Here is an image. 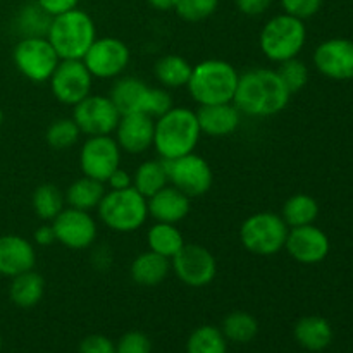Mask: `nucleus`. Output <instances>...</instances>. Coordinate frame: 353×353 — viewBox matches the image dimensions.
Here are the masks:
<instances>
[{"label": "nucleus", "mask_w": 353, "mask_h": 353, "mask_svg": "<svg viewBox=\"0 0 353 353\" xmlns=\"http://www.w3.org/2000/svg\"><path fill=\"white\" fill-rule=\"evenodd\" d=\"M33 240H34V245H38V247H48V245L54 243L55 233L52 224L45 223L41 224L40 228H37V231H34L33 234Z\"/></svg>", "instance_id": "45"}, {"label": "nucleus", "mask_w": 353, "mask_h": 353, "mask_svg": "<svg viewBox=\"0 0 353 353\" xmlns=\"http://www.w3.org/2000/svg\"><path fill=\"white\" fill-rule=\"evenodd\" d=\"M307 41V28L302 19L290 14H278L264 24L259 37V47L271 62L281 64L299 57Z\"/></svg>", "instance_id": "6"}, {"label": "nucleus", "mask_w": 353, "mask_h": 353, "mask_svg": "<svg viewBox=\"0 0 353 353\" xmlns=\"http://www.w3.org/2000/svg\"><path fill=\"white\" fill-rule=\"evenodd\" d=\"M31 207L37 214L38 219L43 223H52L65 207V196L55 185L45 183L33 192L31 196Z\"/></svg>", "instance_id": "31"}, {"label": "nucleus", "mask_w": 353, "mask_h": 353, "mask_svg": "<svg viewBox=\"0 0 353 353\" xmlns=\"http://www.w3.org/2000/svg\"><path fill=\"white\" fill-rule=\"evenodd\" d=\"M154 117L141 112L124 114V116H121L119 124L114 131V138H116L117 145L123 152L131 155H140L154 147Z\"/></svg>", "instance_id": "18"}, {"label": "nucleus", "mask_w": 353, "mask_h": 353, "mask_svg": "<svg viewBox=\"0 0 353 353\" xmlns=\"http://www.w3.org/2000/svg\"><path fill=\"white\" fill-rule=\"evenodd\" d=\"M240 72L228 61L207 59L193 65L186 85L190 95L199 105L233 102Z\"/></svg>", "instance_id": "3"}, {"label": "nucleus", "mask_w": 353, "mask_h": 353, "mask_svg": "<svg viewBox=\"0 0 353 353\" xmlns=\"http://www.w3.org/2000/svg\"><path fill=\"white\" fill-rule=\"evenodd\" d=\"M285 14L305 21L316 16L323 7V0H279Z\"/></svg>", "instance_id": "40"}, {"label": "nucleus", "mask_w": 353, "mask_h": 353, "mask_svg": "<svg viewBox=\"0 0 353 353\" xmlns=\"http://www.w3.org/2000/svg\"><path fill=\"white\" fill-rule=\"evenodd\" d=\"M288 231L281 214L255 212L241 223L240 241L250 254L271 257L285 250Z\"/></svg>", "instance_id": "7"}, {"label": "nucleus", "mask_w": 353, "mask_h": 353, "mask_svg": "<svg viewBox=\"0 0 353 353\" xmlns=\"http://www.w3.org/2000/svg\"><path fill=\"white\" fill-rule=\"evenodd\" d=\"M121 155L123 150L117 145L116 138L110 134L86 137L79 150V168L83 176L105 185L112 172L121 168Z\"/></svg>", "instance_id": "10"}, {"label": "nucleus", "mask_w": 353, "mask_h": 353, "mask_svg": "<svg viewBox=\"0 0 353 353\" xmlns=\"http://www.w3.org/2000/svg\"><path fill=\"white\" fill-rule=\"evenodd\" d=\"M243 114L236 109L233 102L214 103V105H200L196 110L202 134L212 138H224L233 134L240 128Z\"/></svg>", "instance_id": "21"}, {"label": "nucleus", "mask_w": 353, "mask_h": 353, "mask_svg": "<svg viewBox=\"0 0 353 353\" xmlns=\"http://www.w3.org/2000/svg\"><path fill=\"white\" fill-rule=\"evenodd\" d=\"M193 65L181 55H164L155 62V78L162 88H183L188 85Z\"/></svg>", "instance_id": "29"}, {"label": "nucleus", "mask_w": 353, "mask_h": 353, "mask_svg": "<svg viewBox=\"0 0 353 353\" xmlns=\"http://www.w3.org/2000/svg\"><path fill=\"white\" fill-rule=\"evenodd\" d=\"M178 0H148L150 7L155 10H174Z\"/></svg>", "instance_id": "46"}, {"label": "nucleus", "mask_w": 353, "mask_h": 353, "mask_svg": "<svg viewBox=\"0 0 353 353\" xmlns=\"http://www.w3.org/2000/svg\"><path fill=\"white\" fill-rule=\"evenodd\" d=\"M47 40L57 52L59 59H83L93 41L97 40V28L93 17L81 9H72L61 16L52 17Z\"/></svg>", "instance_id": "4"}, {"label": "nucleus", "mask_w": 353, "mask_h": 353, "mask_svg": "<svg viewBox=\"0 0 353 353\" xmlns=\"http://www.w3.org/2000/svg\"><path fill=\"white\" fill-rule=\"evenodd\" d=\"M130 274L137 285L152 288L161 285L171 274V261L155 252L147 250L134 257V261L131 262Z\"/></svg>", "instance_id": "23"}, {"label": "nucleus", "mask_w": 353, "mask_h": 353, "mask_svg": "<svg viewBox=\"0 0 353 353\" xmlns=\"http://www.w3.org/2000/svg\"><path fill=\"white\" fill-rule=\"evenodd\" d=\"M43 293L45 279L34 269L10 279L9 296L14 305L21 307V309H31V307L38 305L43 299Z\"/></svg>", "instance_id": "25"}, {"label": "nucleus", "mask_w": 353, "mask_h": 353, "mask_svg": "<svg viewBox=\"0 0 353 353\" xmlns=\"http://www.w3.org/2000/svg\"><path fill=\"white\" fill-rule=\"evenodd\" d=\"M186 353H228V340L216 326H200L190 334Z\"/></svg>", "instance_id": "34"}, {"label": "nucleus", "mask_w": 353, "mask_h": 353, "mask_svg": "<svg viewBox=\"0 0 353 353\" xmlns=\"http://www.w3.org/2000/svg\"><path fill=\"white\" fill-rule=\"evenodd\" d=\"M81 61L95 79H116L130 65L131 52L119 38L102 37L93 41Z\"/></svg>", "instance_id": "9"}, {"label": "nucleus", "mask_w": 353, "mask_h": 353, "mask_svg": "<svg viewBox=\"0 0 353 353\" xmlns=\"http://www.w3.org/2000/svg\"><path fill=\"white\" fill-rule=\"evenodd\" d=\"M116 353H152V343L141 331H128L117 341Z\"/></svg>", "instance_id": "39"}, {"label": "nucleus", "mask_w": 353, "mask_h": 353, "mask_svg": "<svg viewBox=\"0 0 353 353\" xmlns=\"http://www.w3.org/2000/svg\"><path fill=\"white\" fill-rule=\"evenodd\" d=\"M50 224L55 241L69 250H86L92 248L97 240V221L86 210L64 207Z\"/></svg>", "instance_id": "15"}, {"label": "nucleus", "mask_w": 353, "mask_h": 353, "mask_svg": "<svg viewBox=\"0 0 353 353\" xmlns=\"http://www.w3.org/2000/svg\"><path fill=\"white\" fill-rule=\"evenodd\" d=\"M105 185L97 179L81 176L69 185L65 190V205L79 210H97L100 200L105 195Z\"/></svg>", "instance_id": "26"}, {"label": "nucleus", "mask_w": 353, "mask_h": 353, "mask_svg": "<svg viewBox=\"0 0 353 353\" xmlns=\"http://www.w3.org/2000/svg\"><path fill=\"white\" fill-rule=\"evenodd\" d=\"M147 245L148 250L171 261L185 247V238H183L181 231L178 230L176 224L155 223L148 228Z\"/></svg>", "instance_id": "27"}, {"label": "nucleus", "mask_w": 353, "mask_h": 353, "mask_svg": "<svg viewBox=\"0 0 353 353\" xmlns=\"http://www.w3.org/2000/svg\"><path fill=\"white\" fill-rule=\"evenodd\" d=\"M292 93L276 69L255 68L240 74L233 103L243 116L271 117L288 107Z\"/></svg>", "instance_id": "1"}, {"label": "nucleus", "mask_w": 353, "mask_h": 353, "mask_svg": "<svg viewBox=\"0 0 353 353\" xmlns=\"http://www.w3.org/2000/svg\"><path fill=\"white\" fill-rule=\"evenodd\" d=\"M81 131L72 117H61L55 119L45 131V141L54 150H69L79 141Z\"/></svg>", "instance_id": "35"}, {"label": "nucleus", "mask_w": 353, "mask_h": 353, "mask_svg": "<svg viewBox=\"0 0 353 353\" xmlns=\"http://www.w3.org/2000/svg\"><path fill=\"white\" fill-rule=\"evenodd\" d=\"M2 343H3V341H2V334H0V350H2Z\"/></svg>", "instance_id": "48"}, {"label": "nucleus", "mask_w": 353, "mask_h": 353, "mask_svg": "<svg viewBox=\"0 0 353 353\" xmlns=\"http://www.w3.org/2000/svg\"><path fill=\"white\" fill-rule=\"evenodd\" d=\"M150 88L152 86H148L143 79L134 78V76H119L114 81L109 97L121 116L133 112L145 114Z\"/></svg>", "instance_id": "22"}, {"label": "nucleus", "mask_w": 353, "mask_h": 353, "mask_svg": "<svg viewBox=\"0 0 353 353\" xmlns=\"http://www.w3.org/2000/svg\"><path fill=\"white\" fill-rule=\"evenodd\" d=\"M314 65L326 78L347 81L353 78V41L347 38H330L314 52Z\"/></svg>", "instance_id": "17"}, {"label": "nucleus", "mask_w": 353, "mask_h": 353, "mask_svg": "<svg viewBox=\"0 0 353 353\" xmlns=\"http://www.w3.org/2000/svg\"><path fill=\"white\" fill-rule=\"evenodd\" d=\"M147 205L148 216L155 223L178 224L188 217L192 210V199L172 185H168L147 199Z\"/></svg>", "instance_id": "20"}, {"label": "nucleus", "mask_w": 353, "mask_h": 353, "mask_svg": "<svg viewBox=\"0 0 353 353\" xmlns=\"http://www.w3.org/2000/svg\"><path fill=\"white\" fill-rule=\"evenodd\" d=\"M50 23L52 16H48L37 2L26 3V6L17 12L16 17V28L17 31H19L21 38L47 37Z\"/></svg>", "instance_id": "33"}, {"label": "nucleus", "mask_w": 353, "mask_h": 353, "mask_svg": "<svg viewBox=\"0 0 353 353\" xmlns=\"http://www.w3.org/2000/svg\"><path fill=\"white\" fill-rule=\"evenodd\" d=\"M97 214L110 231L133 233L147 223V199L133 186L126 190H107L97 207Z\"/></svg>", "instance_id": "5"}, {"label": "nucleus", "mask_w": 353, "mask_h": 353, "mask_svg": "<svg viewBox=\"0 0 353 353\" xmlns=\"http://www.w3.org/2000/svg\"><path fill=\"white\" fill-rule=\"evenodd\" d=\"M165 168H168L169 185L178 188L190 199L205 195L212 188V168L205 159L200 157L195 152L172 159V161H165Z\"/></svg>", "instance_id": "11"}, {"label": "nucleus", "mask_w": 353, "mask_h": 353, "mask_svg": "<svg viewBox=\"0 0 353 353\" xmlns=\"http://www.w3.org/2000/svg\"><path fill=\"white\" fill-rule=\"evenodd\" d=\"M272 6V0H236V9L245 16H262Z\"/></svg>", "instance_id": "43"}, {"label": "nucleus", "mask_w": 353, "mask_h": 353, "mask_svg": "<svg viewBox=\"0 0 353 353\" xmlns=\"http://www.w3.org/2000/svg\"><path fill=\"white\" fill-rule=\"evenodd\" d=\"M37 265V248L19 234L0 236V276L16 278Z\"/></svg>", "instance_id": "19"}, {"label": "nucleus", "mask_w": 353, "mask_h": 353, "mask_svg": "<svg viewBox=\"0 0 353 353\" xmlns=\"http://www.w3.org/2000/svg\"><path fill=\"white\" fill-rule=\"evenodd\" d=\"M48 16L55 17L78 7L79 0H34Z\"/></svg>", "instance_id": "42"}, {"label": "nucleus", "mask_w": 353, "mask_h": 353, "mask_svg": "<svg viewBox=\"0 0 353 353\" xmlns=\"http://www.w3.org/2000/svg\"><path fill=\"white\" fill-rule=\"evenodd\" d=\"M171 271L181 283L192 288H203L217 276V261L212 252L196 243L185 247L171 259Z\"/></svg>", "instance_id": "14"}, {"label": "nucleus", "mask_w": 353, "mask_h": 353, "mask_svg": "<svg viewBox=\"0 0 353 353\" xmlns=\"http://www.w3.org/2000/svg\"><path fill=\"white\" fill-rule=\"evenodd\" d=\"M279 68L276 69V72L279 74L281 81L285 83V86L288 88V92L299 93L300 90L305 88V85L309 83V68L303 61H300L299 57L290 59V61L281 62L278 64Z\"/></svg>", "instance_id": "36"}, {"label": "nucleus", "mask_w": 353, "mask_h": 353, "mask_svg": "<svg viewBox=\"0 0 353 353\" xmlns=\"http://www.w3.org/2000/svg\"><path fill=\"white\" fill-rule=\"evenodd\" d=\"M317 216H319V203L307 193H296V195L290 196L281 210V217L288 224V228L314 224Z\"/></svg>", "instance_id": "30"}, {"label": "nucleus", "mask_w": 353, "mask_h": 353, "mask_svg": "<svg viewBox=\"0 0 353 353\" xmlns=\"http://www.w3.org/2000/svg\"><path fill=\"white\" fill-rule=\"evenodd\" d=\"M79 353H116V345L103 334H90L79 343Z\"/></svg>", "instance_id": "41"}, {"label": "nucleus", "mask_w": 353, "mask_h": 353, "mask_svg": "<svg viewBox=\"0 0 353 353\" xmlns=\"http://www.w3.org/2000/svg\"><path fill=\"white\" fill-rule=\"evenodd\" d=\"M172 107H174V102H172V97L168 92V88H155V86H152L150 93H148L145 114L157 119V117H161L162 114H165Z\"/></svg>", "instance_id": "38"}, {"label": "nucleus", "mask_w": 353, "mask_h": 353, "mask_svg": "<svg viewBox=\"0 0 353 353\" xmlns=\"http://www.w3.org/2000/svg\"><path fill=\"white\" fill-rule=\"evenodd\" d=\"M93 79L81 59H65L59 62L48 83L57 102L74 107L92 93Z\"/></svg>", "instance_id": "13"}, {"label": "nucleus", "mask_w": 353, "mask_h": 353, "mask_svg": "<svg viewBox=\"0 0 353 353\" xmlns=\"http://www.w3.org/2000/svg\"><path fill=\"white\" fill-rule=\"evenodd\" d=\"M168 185V168L162 159H150V161L141 162L133 174V188L138 190L145 199H150Z\"/></svg>", "instance_id": "28"}, {"label": "nucleus", "mask_w": 353, "mask_h": 353, "mask_svg": "<svg viewBox=\"0 0 353 353\" xmlns=\"http://www.w3.org/2000/svg\"><path fill=\"white\" fill-rule=\"evenodd\" d=\"M223 331L224 338L233 343H248L254 340L259 333V323L252 314L241 312H231L224 317L223 321Z\"/></svg>", "instance_id": "32"}, {"label": "nucleus", "mask_w": 353, "mask_h": 353, "mask_svg": "<svg viewBox=\"0 0 353 353\" xmlns=\"http://www.w3.org/2000/svg\"><path fill=\"white\" fill-rule=\"evenodd\" d=\"M219 7V0H178L176 14L186 23H200L212 16Z\"/></svg>", "instance_id": "37"}, {"label": "nucleus", "mask_w": 353, "mask_h": 353, "mask_svg": "<svg viewBox=\"0 0 353 353\" xmlns=\"http://www.w3.org/2000/svg\"><path fill=\"white\" fill-rule=\"evenodd\" d=\"M330 238L321 228L314 224L290 228L285 250L290 257L303 265H314L323 262L330 254Z\"/></svg>", "instance_id": "16"}, {"label": "nucleus", "mask_w": 353, "mask_h": 353, "mask_svg": "<svg viewBox=\"0 0 353 353\" xmlns=\"http://www.w3.org/2000/svg\"><path fill=\"white\" fill-rule=\"evenodd\" d=\"M12 62L26 79L45 83L54 74L61 59L47 37H24L14 47Z\"/></svg>", "instance_id": "8"}, {"label": "nucleus", "mask_w": 353, "mask_h": 353, "mask_svg": "<svg viewBox=\"0 0 353 353\" xmlns=\"http://www.w3.org/2000/svg\"><path fill=\"white\" fill-rule=\"evenodd\" d=\"M3 124V110H2V107H0V126H2Z\"/></svg>", "instance_id": "47"}, {"label": "nucleus", "mask_w": 353, "mask_h": 353, "mask_svg": "<svg viewBox=\"0 0 353 353\" xmlns=\"http://www.w3.org/2000/svg\"><path fill=\"white\" fill-rule=\"evenodd\" d=\"M119 119L121 112L109 95L90 93L85 100L72 107V121L86 137L114 134Z\"/></svg>", "instance_id": "12"}, {"label": "nucleus", "mask_w": 353, "mask_h": 353, "mask_svg": "<svg viewBox=\"0 0 353 353\" xmlns=\"http://www.w3.org/2000/svg\"><path fill=\"white\" fill-rule=\"evenodd\" d=\"M202 138L195 110L188 107H172L155 119L154 148L159 159L172 161L195 152Z\"/></svg>", "instance_id": "2"}, {"label": "nucleus", "mask_w": 353, "mask_h": 353, "mask_svg": "<svg viewBox=\"0 0 353 353\" xmlns=\"http://www.w3.org/2000/svg\"><path fill=\"white\" fill-rule=\"evenodd\" d=\"M105 185H107V188H109V190L131 188V186H133V174H130V172L119 168V169H116V171L112 172V176L107 179Z\"/></svg>", "instance_id": "44"}, {"label": "nucleus", "mask_w": 353, "mask_h": 353, "mask_svg": "<svg viewBox=\"0 0 353 353\" xmlns=\"http://www.w3.org/2000/svg\"><path fill=\"white\" fill-rule=\"evenodd\" d=\"M296 343L309 352H323L333 341V327L321 316L302 317L293 330Z\"/></svg>", "instance_id": "24"}]
</instances>
